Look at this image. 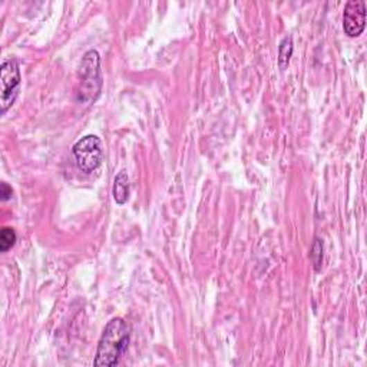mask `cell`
I'll list each match as a JSON object with an SVG mask.
<instances>
[{
	"label": "cell",
	"mask_w": 367,
	"mask_h": 367,
	"mask_svg": "<svg viewBox=\"0 0 367 367\" xmlns=\"http://www.w3.org/2000/svg\"><path fill=\"white\" fill-rule=\"evenodd\" d=\"M112 195L118 206H124L129 199V177L127 171H120L114 181Z\"/></svg>",
	"instance_id": "6"
},
{
	"label": "cell",
	"mask_w": 367,
	"mask_h": 367,
	"mask_svg": "<svg viewBox=\"0 0 367 367\" xmlns=\"http://www.w3.org/2000/svg\"><path fill=\"white\" fill-rule=\"evenodd\" d=\"M310 257H312V261L314 264V270L320 271L321 266H323V241L319 237L314 238Z\"/></svg>",
	"instance_id": "9"
},
{
	"label": "cell",
	"mask_w": 367,
	"mask_h": 367,
	"mask_svg": "<svg viewBox=\"0 0 367 367\" xmlns=\"http://www.w3.org/2000/svg\"><path fill=\"white\" fill-rule=\"evenodd\" d=\"M0 195H2V201H8L9 198H12L13 190H12V187H9L8 182L0 184Z\"/></svg>",
	"instance_id": "10"
},
{
	"label": "cell",
	"mask_w": 367,
	"mask_h": 367,
	"mask_svg": "<svg viewBox=\"0 0 367 367\" xmlns=\"http://www.w3.org/2000/svg\"><path fill=\"white\" fill-rule=\"evenodd\" d=\"M16 233L10 227H3L0 231V251L8 253L16 242Z\"/></svg>",
	"instance_id": "8"
},
{
	"label": "cell",
	"mask_w": 367,
	"mask_h": 367,
	"mask_svg": "<svg viewBox=\"0 0 367 367\" xmlns=\"http://www.w3.org/2000/svg\"><path fill=\"white\" fill-rule=\"evenodd\" d=\"M20 80H22V76H20L17 60L15 57L5 59L2 62V75H0V85H2L0 104H2V114H6L8 109L15 104L19 95Z\"/></svg>",
	"instance_id": "4"
},
{
	"label": "cell",
	"mask_w": 367,
	"mask_h": 367,
	"mask_svg": "<svg viewBox=\"0 0 367 367\" xmlns=\"http://www.w3.org/2000/svg\"><path fill=\"white\" fill-rule=\"evenodd\" d=\"M72 152L78 168L85 174L95 172L104 161V145H102L100 138L96 135L80 138L73 145Z\"/></svg>",
	"instance_id": "3"
},
{
	"label": "cell",
	"mask_w": 367,
	"mask_h": 367,
	"mask_svg": "<svg viewBox=\"0 0 367 367\" xmlns=\"http://www.w3.org/2000/svg\"><path fill=\"white\" fill-rule=\"evenodd\" d=\"M131 339L129 324L120 317H115L108 321L104 333L98 343L96 356L93 366L99 367H112L116 366L128 349Z\"/></svg>",
	"instance_id": "1"
},
{
	"label": "cell",
	"mask_w": 367,
	"mask_h": 367,
	"mask_svg": "<svg viewBox=\"0 0 367 367\" xmlns=\"http://www.w3.org/2000/svg\"><path fill=\"white\" fill-rule=\"evenodd\" d=\"M366 28V3L363 0H350L343 12V29L350 37H357Z\"/></svg>",
	"instance_id": "5"
},
{
	"label": "cell",
	"mask_w": 367,
	"mask_h": 367,
	"mask_svg": "<svg viewBox=\"0 0 367 367\" xmlns=\"http://www.w3.org/2000/svg\"><path fill=\"white\" fill-rule=\"evenodd\" d=\"M292 55H293V37L285 36L283 37L280 46H278V65L281 71H284L289 66Z\"/></svg>",
	"instance_id": "7"
},
{
	"label": "cell",
	"mask_w": 367,
	"mask_h": 367,
	"mask_svg": "<svg viewBox=\"0 0 367 367\" xmlns=\"http://www.w3.org/2000/svg\"><path fill=\"white\" fill-rule=\"evenodd\" d=\"M80 82L78 89V100L91 104L95 102L102 91L100 56L95 49H89L80 62Z\"/></svg>",
	"instance_id": "2"
}]
</instances>
